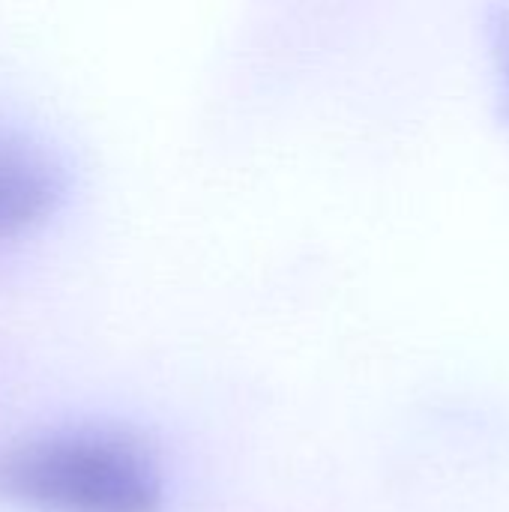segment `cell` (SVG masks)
<instances>
[{"label":"cell","instance_id":"obj_1","mask_svg":"<svg viewBox=\"0 0 509 512\" xmlns=\"http://www.w3.org/2000/svg\"><path fill=\"white\" fill-rule=\"evenodd\" d=\"M0 498L42 512H159L165 480L132 438L69 429L3 447Z\"/></svg>","mask_w":509,"mask_h":512},{"label":"cell","instance_id":"obj_2","mask_svg":"<svg viewBox=\"0 0 509 512\" xmlns=\"http://www.w3.org/2000/svg\"><path fill=\"white\" fill-rule=\"evenodd\" d=\"M63 195V168L36 141L0 126V237L45 219Z\"/></svg>","mask_w":509,"mask_h":512},{"label":"cell","instance_id":"obj_3","mask_svg":"<svg viewBox=\"0 0 509 512\" xmlns=\"http://www.w3.org/2000/svg\"><path fill=\"white\" fill-rule=\"evenodd\" d=\"M486 27H489V39H492V51H495L498 72H501L504 105H507L509 114V6H492Z\"/></svg>","mask_w":509,"mask_h":512}]
</instances>
